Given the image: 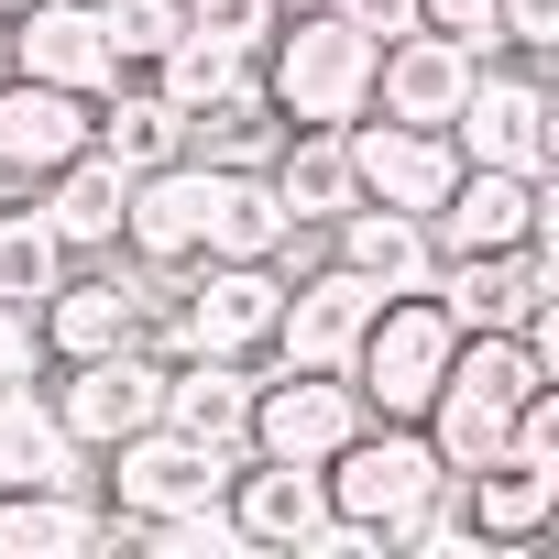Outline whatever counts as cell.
Returning <instances> with one entry per match:
<instances>
[{"label":"cell","instance_id":"1","mask_svg":"<svg viewBox=\"0 0 559 559\" xmlns=\"http://www.w3.org/2000/svg\"><path fill=\"white\" fill-rule=\"evenodd\" d=\"M252 88L274 99L286 132H352L373 110V34L352 12H274V34L252 56Z\"/></svg>","mask_w":559,"mask_h":559},{"label":"cell","instance_id":"2","mask_svg":"<svg viewBox=\"0 0 559 559\" xmlns=\"http://www.w3.org/2000/svg\"><path fill=\"white\" fill-rule=\"evenodd\" d=\"M319 483H330V515L362 526V537H384V548H406V526L450 493V472H439V450H428L417 417H362V428L319 461Z\"/></svg>","mask_w":559,"mask_h":559},{"label":"cell","instance_id":"3","mask_svg":"<svg viewBox=\"0 0 559 559\" xmlns=\"http://www.w3.org/2000/svg\"><path fill=\"white\" fill-rule=\"evenodd\" d=\"M450 352H461V319H450L428 286H406V297H384V308L362 319V341H352V395H362L373 417H428Z\"/></svg>","mask_w":559,"mask_h":559},{"label":"cell","instance_id":"4","mask_svg":"<svg viewBox=\"0 0 559 559\" xmlns=\"http://www.w3.org/2000/svg\"><path fill=\"white\" fill-rule=\"evenodd\" d=\"M274 308H286V263H187V286H176L154 319H165V352L252 362V352L274 341Z\"/></svg>","mask_w":559,"mask_h":559},{"label":"cell","instance_id":"5","mask_svg":"<svg viewBox=\"0 0 559 559\" xmlns=\"http://www.w3.org/2000/svg\"><path fill=\"white\" fill-rule=\"evenodd\" d=\"M450 143H461V165H504V176H548L559 165V110H548V78H537V56H483V78H472V99L450 110Z\"/></svg>","mask_w":559,"mask_h":559},{"label":"cell","instance_id":"6","mask_svg":"<svg viewBox=\"0 0 559 559\" xmlns=\"http://www.w3.org/2000/svg\"><path fill=\"white\" fill-rule=\"evenodd\" d=\"M230 461L241 450H209V439H187V428H132V439H110L99 450V493H110V515L121 526H154V515H176V504H219V483H230Z\"/></svg>","mask_w":559,"mask_h":559},{"label":"cell","instance_id":"7","mask_svg":"<svg viewBox=\"0 0 559 559\" xmlns=\"http://www.w3.org/2000/svg\"><path fill=\"white\" fill-rule=\"evenodd\" d=\"M154 308H165V286H154L143 263L88 252V263H67V286L34 308V330H45V362H88V352L143 341V330H154Z\"/></svg>","mask_w":559,"mask_h":559},{"label":"cell","instance_id":"8","mask_svg":"<svg viewBox=\"0 0 559 559\" xmlns=\"http://www.w3.org/2000/svg\"><path fill=\"white\" fill-rule=\"evenodd\" d=\"M384 308V286L373 274H352L341 252H319V263H286V308H274V362H297V373H352V341H362V319Z\"/></svg>","mask_w":559,"mask_h":559},{"label":"cell","instance_id":"9","mask_svg":"<svg viewBox=\"0 0 559 559\" xmlns=\"http://www.w3.org/2000/svg\"><path fill=\"white\" fill-rule=\"evenodd\" d=\"M45 406H56V417H67V439H78V450L99 461L110 439H132V428H154V417H165V352L121 341V352H88V362H56Z\"/></svg>","mask_w":559,"mask_h":559},{"label":"cell","instance_id":"10","mask_svg":"<svg viewBox=\"0 0 559 559\" xmlns=\"http://www.w3.org/2000/svg\"><path fill=\"white\" fill-rule=\"evenodd\" d=\"M373 406L352 395V373H297V362H274L252 373V417H241V450L252 461H330Z\"/></svg>","mask_w":559,"mask_h":559},{"label":"cell","instance_id":"11","mask_svg":"<svg viewBox=\"0 0 559 559\" xmlns=\"http://www.w3.org/2000/svg\"><path fill=\"white\" fill-rule=\"evenodd\" d=\"M341 154H352V198L406 209V219H428V209L461 187V143L428 132V121H384V110H362V121L341 132Z\"/></svg>","mask_w":559,"mask_h":559},{"label":"cell","instance_id":"12","mask_svg":"<svg viewBox=\"0 0 559 559\" xmlns=\"http://www.w3.org/2000/svg\"><path fill=\"white\" fill-rule=\"evenodd\" d=\"M198 241H209V165H198V154L143 165L132 198H121V263H143L154 286H165V274L198 263Z\"/></svg>","mask_w":559,"mask_h":559},{"label":"cell","instance_id":"13","mask_svg":"<svg viewBox=\"0 0 559 559\" xmlns=\"http://www.w3.org/2000/svg\"><path fill=\"white\" fill-rule=\"evenodd\" d=\"M12 78H45V88L99 99V88L121 78L99 0H23V12H12Z\"/></svg>","mask_w":559,"mask_h":559},{"label":"cell","instance_id":"14","mask_svg":"<svg viewBox=\"0 0 559 559\" xmlns=\"http://www.w3.org/2000/svg\"><path fill=\"white\" fill-rule=\"evenodd\" d=\"M472 78H483V56L461 45V34H395V45H373V110L384 121H428V132H450V110L472 99Z\"/></svg>","mask_w":559,"mask_h":559},{"label":"cell","instance_id":"15","mask_svg":"<svg viewBox=\"0 0 559 559\" xmlns=\"http://www.w3.org/2000/svg\"><path fill=\"white\" fill-rule=\"evenodd\" d=\"M548 230V176H504V165H461V187L428 209L439 252H515Z\"/></svg>","mask_w":559,"mask_h":559},{"label":"cell","instance_id":"16","mask_svg":"<svg viewBox=\"0 0 559 559\" xmlns=\"http://www.w3.org/2000/svg\"><path fill=\"white\" fill-rule=\"evenodd\" d=\"M219 504H230V526H241V548H308L319 526H330V483H319V461H230V483H219Z\"/></svg>","mask_w":559,"mask_h":559},{"label":"cell","instance_id":"17","mask_svg":"<svg viewBox=\"0 0 559 559\" xmlns=\"http://www.w3.org/2000/svg\"><path fill=\"white\" fill-rule=\"evenodd\" d=\"M198 263H308V230L286 219L263 165H209V241Z\"/></svg>","mask_w":559,"mask_h":559},{"label":"cell","instance_id":"18","mask_svg":"<svg viewBox=\"0 0 559 559\" xmlns=\"http://www.w3.org/2000/svg\"><path fill=\"white\" fill-rule=\"evenodd\" d=\"M88 154V99L45 78H0V187H45L56 165Z\"/></svg>","mask_w":559,"mask_h":559},{"label":"cell","instance_id":"19","mask_svg":"<svg viewBox=\"0 0 559 559\" xmlns=\"http://www.w3.org/2000/svg\"><path fill=\"white\" fill-rule=\"evenodd\" d=\"M461 515L483 548H537L559 515V461L548 450H493L483 472H461Z\"/></svg>","mask_w":559,"mask_h":559},{"label":"cell","instance_id":"20","mask_svg":"<svg viewBox=\"0 0 559 559\" xmlns=\"http://www.w3.org/2000/svg\"><path fill=\"white\" fill-rule=\"evenodd\" d=\"M88 450L67 439V417L45 406V384H0V493L12 483H56V493H88Z\"/></svg>","mask_w":559,"mask_h":559},{"label":"cell","instance_id":"21","mask_svg":"<svg viewBox=\"0 0 559 559\" xmlns=\"http://www.w3.org/2000/svg\"><path fill=\"white\" fill-rule=\"evenodd\" d=\"M330 252H341L352 274H373L384 297H406V286H428V274H439V241H428V219H406V209H373V198H352V209L330 219Z\"/></svg>","mask_w":559,"mask_h":559},{"label":"cell","instance_id":"22","mask_svg":"<svg viewBox=\"0 0 559 559\" xmlns=\"http://www.w3.org/2000/svg\"><path fill=\"white\" fill-rule=\"evenodd\" d=\"M88 143L121 165V176H143V165H165V154H187V110L154 88V78H110L99 99H88Z\"/></svg>","mask_w":559,"mask_h":559},{"label":"cell","instance_id":"23","mask_svg":"<svg viewBox=\"0 0 559 559\" xmlns=\"http://www.w3.org/2000/svg\"><path fill=\"white\" fill-rule=\"evenodd\" d=\"M121 198H132V176H121V165H110L99 143H88L78 165H56V176L34 187V209L56 219V241H67L78 263H88V252H121Z\"/></svg>","mask_w":559,"mask_h":559},{"label":"cell","instance_id":"24","mask_svg":"<svg viewBox=\"0 0 559 559\" xmlns=\"http://www.w3.org/2000/svg\"><path fill=\"white\" fill-rule=\"evenodd\" d=\"M241 417H252V362L165 352V428H187V439H209V450H241Z\"/></svg>","mask_w":559,"mask_h":559},{"label":"cell","instance_id":"25","mask_svg":"<svg viewBox=\"0 0 559 559\" xmlns=\"http://www.w3.org/2000/svg\"><path fill=\"white\" fill-rule=\"evenodd\" d=\"M110 537V515L88 493H56V483H12L0 493V559H88Z\"/></svg>","mask_w":559,"mask_h":559},{"label":"cell","instance_id":"26","mask_svg":"<svg viewBox=\"0 0 559 559\" xmlns=\"http://www.w3.org/2000/svg\"><path fill=\"white\" fill-rule=\"evenodd\" d=\"M263 176H274V198H286L297 230H330V219L352 209V154H341V132H286V143L263 154Z\"/></svg>","mask_w":559,"mask_h":559},{"label":"cell","instance_id":"27","mask_svg":"<svg viewBox=\"0 0 559 559\" xmlns=\"http://www.w3.org/2000/svg\"><path fill=\"white\" fill-rule=\"evenodd\" d=\"M274 143H286V121H274V99L241 78V88H219L209 110H187V154L198 165H263Z\"/></svg>","mask_w":559,"mask_h":559},{"label":"cell","instance_id":"28","mask_svg":"<svg viewBox=\"0 0 559 559\" xmlns=\"http://www.w3.org/2000/svg\"><path fill=\"white\" fill-rule=\"evenodd\" d=\"M67 241H56V219L45 209H12V198H0V297H12V308H45L56 286H67Z\"/></svg>","mask_w":559,"mask_h":559},{"label":"cell","instance_id":"29","mask_svg":"<svg viewBox=\"0 0 559 559\" xmlns=\"http://www.w3.org/2000/svg\"><path fill=\"white\" fill-rule=\"evenodd\" d=\"M143 78H154V88H165V99H176V110H209V99H219V88H241V78H252V56H241V45H219V34H198V23H187V34H176V45H165V56H154V67H143Z\"/></svg>","mask_w":559,"mask_h":559},{"label":"cell","instance_id":"30","mask_svg":"<svg viewBox=\"0 0 559 559\" xmlns=\"http://www.w3.org/2000/svg\"><path fill=\"white\" fill-rule=\"evenodd\" d=\"M99 23H110V56H121V78H143L176 34H187V0H99Z\"/></svg>","mask_w":559,"mask_h":559},{"label":"cell","instance_id":"31","mask_svg":"<svg viewBox=\"0 0 559 559\" xmlns=\"http://www.w3.org/2000/svg\"><path fill=\"white\" fill-rule=\"evenodd\" d=\"M154 559H241V526H230V504H176V515H154V526H132Z\"/></svg>","mask_w":559,"mask_h":559},{"label":"cell","instance_id":"32","mask_svg":"<svg viewBox=\"0 0 559 559\" xmlns=\"http://www.w3.org/2000/svg\"><path fill=\"white\" fill-rule=\"evenodd\" d=\"M187 23H198V34H219V45H241V56H263L274 0H187Z\"/></svg>","mask_w":559,"mask_h":559},{"label":"cell","instance_id":"33","mask_svg":"<svg viewBox=\"0 0 559 559\" xmlns=\"http://www.w3.org/2000/svg\"><path fill=\"white\" fill-rule=\"evenodd\" d=\"M34 373H45V330H34V308L0 297V384H34Z\"/></svg>","mask_w":559,"mask_h":559},{"label":"cell","instance_id":"34","mask_svg":"<svg viewBox=\"0 0 559 559\" xmlns=\"http://www.w3.org/2000/svg\"><path fill=\"white\" fill-rule=\"evenodd\" d=\"M341 12L373 34V45H395V34H417V0H341Z\"/></svg>","mask_w":559,"mask_h":559},{"label":"cell","instance_id":"35","mask_svg":"<svg viewBox=\"0 0 559 559\" xmlns=\"http://www.w3.org/2000/svg\"><path fill=\"white\" fill-rule=\"evenodd\" d=\"M274 12H341V0H274Z\"/></svg>","mask_w":559,"mask_h":559},{"label":"cell","instance_id":"36","mask_svg":"<svg viewBox=\"0 0 559 559\" xmlns=\"http://www.w3.org/2000/svg\"><path fill=\"white\" fill-rule=\"evenodd\" d=\"M0 78H12V12H0Z\"/></svg>","mask_w":559,"mask_h":559},{"label":"cell","instance_id":"37","mask_svg":"<svg viewBox=\"0 0 559 559\" xmlns=\"http://www.w3.org/2000/svg\"><path fill=\"white\" fill-rule=\"evenodd\" d=\"M0 12H23V0H0Z\"/></svg>","mask_w":559,"mask_h":559}]
</instances>
